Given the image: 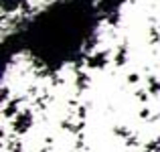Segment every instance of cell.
<instances>
[{
  "label": "cell",
  "instance_id": "1",
  "mask_svg": "<svg viewBox=\"0 0 160 152\" xmlns=\"http://www.w3.org/2000/svg\"><path fill=\"white\" fill-rule=\"evenodd\" d=\"M22 4V0H2V12L4 14H12L16 12Z\"/></svg>",
  "mask_w": 160,
  "mask_h": 152
}]
</instances>
